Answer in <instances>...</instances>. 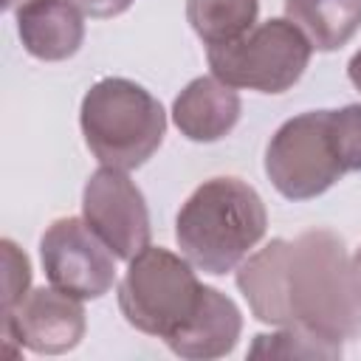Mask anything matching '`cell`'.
<instances>
[{
  "mask_svg": "<svg viewBox=\"0 0 361 361\" xmlns=\"http://www.w3.org/2000/svg\"><path fill=\"white\" fill-rule=\"evenodd\" d=\"M243 333V313L223 290L203 285V296L197 305V313L189 319L183 330H178L172 338H166V347L189 361H206L228 355Z\"/></svg>",
  "mask_w": 361,
  "mask_h": 361,
  "instance_id": "obj_12",
  "label": "cell"
},
{
  "mask_svg": "<svg viewBox=\"0 0 361 361\" xmlns=\"http://www.w3.org/2000/svg\"><path fill=\"white\" fill-rule=\"evenodd\" d=\"M347 76H350V82L355 85V90H361V48L353 54V59L347 62Z\"/></svg>",
  "mask_w": 361,
  "mask_h": 361,
  "instance_id": "obj_20",
  "label": "cell"
},
{
  "mask_svg": "<svg viewBox=\"0 0 361 361\" xmlns=\"http://www.w3.org/2000/svg\"><path fill=\"white\" fill-rule=\"evenodd\" d=\"M85 299H76L54 285L28 290L11 310L3 313L6 353L17 355L14 344L39 355H62L73 350L87 330Z\"/></svg>",
  "mask_w": 361,
  "mask_h": 361,
  "instance_id": "obj_9",
  "label": "cell"
},
{
  "mask_svg": "<svg viewBox=\"0 0 361 361\" xmlns=\"http://www.w3.org/2000/svg\"><path fill=\"white\" fill-rule=\"evenodd\" d=\"M330 130L347 172H361V104L330 110Z\"/></svg>",
  "mask_w": 361,
  "mask_h": 361,
  "instance_id": "obj_16",
  "label": "cell"
},
{
  "mask_svg": "<svg viewBox=\"0 0 361 361\" xmlns=\"http://www.w3.org/2000/svg\"><path fill=\"white\" fill-rule=\"evenodd\" d=\"M285 17L316 51H338L361 28V0H285Z\"/></svg>",
  "mask_w": 361,
  "mask_h": 361,
  "instance_id": "obj_13",
  "label": "cell"
},
{
  "mask_svg": "<svg viewBox=\"0 0 361 361\" xmlns=\"http://www.w3.org/2000/svg\"><path fill=\"white\" fill-rule=\"evenodd\" d=\"M268 212L257 189L240 178L220 175L203 180L175 217L180 254L203 274L234 271L265 237Z\"/></svg>",
  "mask_w": 361,
  "mask_h": 361,
  "instance_id": "obj_2",
  "label": "cell"
},
{
  "mask_svg": "<svg viewBox=\"0 0 361 361\" xmlns=\"http://www.w3.org/2000/svg\"><path fill=\"white\" fill-rule=\"evenodd\" d=\"M82 217L118 259H133L149 245V209L124 169L102 166L82 189Z\"/></svg>",
  "mask_w": 361,
  "mask_h": 361,
  "instance_id": "obj_8",
  "label": "cell"
},
{
  "mask_svg": "<svg viewBox=\"0 0 361 361\" xmlns=\"http://www.w3.org/2000/svg\"><path fill=\"white\" fill-rule=\"evenodd\" d=\"M73 3L82 8V14L96 17V20L118 17V14H124L133 6V0H73Z\"/></svg>",
  "mask_w": 361,
  "mask_h": 361,
  "instance_id": "obj_18",
  "label": "cell"
},
{
  "mask_svg": "<svg viewBox=\"0 0 361 361\" xmlns=\"http://www.w3.org/2000/svg\"><path fill=\"white\" fill-rule=\"evenodd\" d=\"M259 0H186V20L206 45H223L257 25Z\"/></svg>",
  "mask_w": 361,
  "mask_h": 361,
  "instance_id": "obj_14",
  "label": "cell"
},
{
  "mask_svg": "<svg viewBox=\"0 0 361 361\" xmlns=\"http://www.w3.org/2000/svg\"><path fill=\"white\" fill-rule=\"evenodd\" d=\"M186 257L147 245L127 265L118 282V310L130 327L147 336L172 338L197 313L203 285Z\"/></svg>",
  "mask_w": 361,
  "mask_h": 361,
  "instance_id": "obj_4",
  "label": "cell"
},
{
  "mask_svg": "<svg viewBox=\"0 0 361 361\" xmlns=\"http://www.w3.org/2000/svg\"><path fill=\"white\" fill-rule=\"evenodd\" d=\"M350 282H353V293L361 302V245L355 248V254L350 257Z\"/></svg>",
  "mask_w": 361,
  "mask_h": 361,
  "instance_id": "obj_19",
  "label": "cell"
},
{
  "mask_svg": "<svg viewBox=\"0 0 361 361\" xmlns=\"http://www.w3.org/2000/svg\"><path fill=\"white\" fill-rule=\"evenodd\" d=\"M344 172L330 110H307L288 118L265 147V175L288 200H313Z\"/></svg>",
  "mask_w": 361,
  "mask_h": 361,
  "instance_id": "obj_6",
  "label": "cell"
},
{
  "mask_svg": "<svg viewBox=\"0 0 361 361\" xmlns=\"http://www.w3.org/2000/svg\"><path fill=\"white\" fill-rule=\"evenodd\" d=\"M23 48L42 62H62L85 42V17L73 0H31L17 8Z\"/></svg>",
  "mask_w": 361,
  "mask_h": 361,
  "instance_id": "obj_11",
  "label": "cell"
},
{
  "mask_svg": "<svg viewBox=\"0 0 361 361\" xmlns=\"http://www.w3.org/2000/svg\"><path fill=\"white\" fill-rule=\"evenodd\" d=\"M237 288L262 324H299L333 341L361 336V302L353 293L350 257L344 240L330 228L271 240L240 262Z\"/></svg>",
  "mask_w": 361,
  "mask_h": 361,
  "instance_id": "obj_1",
  "label": "cell"
},
{
  "mask_svg": "<svg viewBox=\"0 0 361 361\" xmlns=\"http://www.w3.org/2000/svg\"><path fill=\"white\" fill-rule=\"evenodd\" d=\"M25 3H31V0H6V8L17 11V8H20V6H25Z\"/></svg>",
  "mask_w": 361,
  "mask_h": 361,
  "instance_id": "obj_21",
  "label": "cell"
},
{
  "mask_svg": "<svg viewBox=\"0 0 361 361\" xmlns=\"http://www.w3.org/2000/svg\"><path fill=\"white\" fill-rule=\"evenodd\" d=\"M3 248V313L11 310L31 288V262L25 251H20L11 240L0 243Z\"/></svg>",
  "mask_w": 361,
  "mask_h": 361,
  "instance_id": "obj_17",
  "label": "cell"
},
{
  "mask_svg": "<svg viewBox=\"0 0 361 361\" xmlns=\"http://www.w3.org/2000/svg\"><path fill=\"white\" fill-rule=\"evenodd\" d=\"M79 127L87 149L102 166L130 172L158 152L166 135V113L138 82L107 76L85 93Z\"/></svg>",
  "mask_w": 361,
  "mask_h": 361,
  "instance_id": "obj_3",
  "label": "cell"
},
{
  "mask_svg": "<svg viewBox=\"0 0 361 361\" xmlns=\"http://www.w3.org/2000/svg\"><path fill=\"white\" fill-rule=\"evenodd\" d=\"M341 341L324 338L307 327H279L276 333H259L254 336V344L248 347L251 358H307V361H336L341 358Z\"/></svg>",
  "mask_w": 361,
  "mask_h": 361,
  "instance_id": "obj_15",
  "label": "cell"
},
{
  "mask_svg": "<svg viewBox=\"0 0 361 361\" xmlns=\"http://www.w3.org/2000/svg\"><path fill=\"white\" fill-rule=\"evenodd\" d=\"M240 110L243 102L237 87L220 82L217 76H197L175 96L172 121L189 141L212 144L237 127Z\"/></svg>",
  "mask_w": 361,
  "mask_h": 361,
  "instance_id": "obj_10",
  "label": "cell"
},
{
  "mask_svg": "<svg viewBox=\"0 0 361 361\" xmlns=\"http://www.w3.org/2000/svg\"><path fill=\"white\" fill-rule=\"evenodd\" d=\"M310 54L313 45L288 17H271L231 42L206 45L212 76L257 93L290 90L302 79Z\"/></svg>",
  "mask_w": 361,
  "mask_h": 361,
  "instance_id": "obj_5",
  "label": "cell"
},
{
  "mask_svg": "<svg viewBox=\"0 0 361 361\" xmlns=\"http://www.w3.org/2000/svg\"><path fill=\"white\" fill-rule=\"evenodd\" d=\"M48 282L76 299H102L116 282V254L85 217L54 220L39 240Z\"/></svg>",
  "mask_w": 361,
  "mask_h": 361,
  "instance_id": "obj_7",
  "label": "cell"
}]
</instances>
